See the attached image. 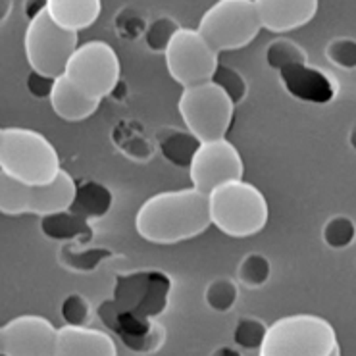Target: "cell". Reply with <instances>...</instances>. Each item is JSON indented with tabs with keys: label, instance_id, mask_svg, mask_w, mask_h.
Wrapping results in <instances>:
<instances>
[{
	"label": "cell",
	"instance_id": "obj_30",
	"mask_svg": "<svg viewBox=\"0 0 356 356\" xmlns=\"http://www.w3.org/2000/svg\"><path fill=\"white\" fill-rule=\"evenodd\" d=\"M325 58L341 70H356V39L335 37L325 47Z\"/></svg>",
	"mask_w": 356,
	"mask_h": 356
},
{
	"label": "cell",
	"instance_id": "obj_7",
	"mask_svg": "<svg viewBox=\"0 0 356 356\" xmlns=\"http://www.w3.org/2000/svg\"><path fill=\"white\" fill-rule=\"evenodd\" d=\"M77 44V31L60 27L56 22H52L47 10L29 19L24 37V49L25 58L37 74L50 79L64 75Z\"/></svg>",
	"mask_w": 356,
	"mask_h": 356
},
{
	"label": "cell",
	"instance_id": "obj_21",
	"mask_svg": "<svg viewBox=\"0 0 356 356\" xmlns=\"http://www.w3.org/2000/svg\"><path fill=\"white\" fill-rule=\"evenodd\" d=\"M112 200H114L112 191L108 189L104 183L83 181L75 189V199L70 210L85 220L104 218L108 210L112 208Z\"/></svg>",
	"mask_w": 356,
	"mask_h": 356
},
{
	"label": "cell",
	"instance_id": "obj_23",
	"mask_svg": "<svg viewBox=\"0 0 356 356\" xmlns=\"http://www.w3.org/2000/svg\"><path fill=\"white\" fill-rule=\"evenodd\" d=\"M31 185L0 170V212L6 216L29 214Z\"/></svg>",
	"mask_w": 356,
	"mask_h": 356
},
{
	"label": "cell",
	"instance_id": "obj_4",
	"mask_svg": "<svg viewBox=\"0 0 356 356\" xmlns=\"http://www.w3.org/2000/svg\"><path fill=\"white\" fill-rule=\"evenodd\" d=\"M0 170L33 187L54 179L62 166L58 150L42 133L0 127Z\"/></svg>",
	"mask_w": 356,
	"mask_h": 356
},
{
	"label": "cell",
	"instance_id": "obj_31",
	"mask_svg": "<svg viewBox=\"0 0 356 356\" xmlns=\"http://www.w3.org/2000/svg\"><path fill=\"white\" fill-rule=\"evenodd\" d=\"M181 25H177L172 17H158L152 24L145 29V39L149 44L150 50L154 52H164L168 47V42L172 41L174 33L179 29Z\"/></svg>",
	"mask_w": 356,
	"mask_h": 356
},
{
	"label": "cell",
	"instance_id": "obj_32",
	"mask_svg": "<svg viewBox=\"0 0 356 356\" xmlns=\"http://www.w3.org/2000/svg\"><path fill=\"white\" fill-rule=\"evenodd\" d=\"M62 318L64 322L72 325H87L91 320V302L89 298H85L81 293H72L64 298L62 302Z\"/></svg>",
	"mask_w": 356,
	"mask_h": 356
},
{
	"label": "cell",
	"instance_id": "obj_34",
	"mask_svg": "<svg viewBox=\"0 0 356 356\" xmlns=\"http://www.w3.org/2000/svg\"><path fill=\"white\" fill-rule=\"evenodd\" d=\"M52 83H54V79L37 74L33 70H31V74L27 77V89H29V92L33 95L35 99H49L50 91H52Z\"/></svg>",
	"mask_w": 356,
	"mask_h": 356
},
{
	"label": "cell",
	"instance_id": "obj_24",
	"mask_svg": "<svg viewBox=\"0 0 356 356\" xmlns=\"http://www.w3.org/2000/svg\"><path fill=\"white\" fill-rule=\"evenodd\" d=\"M308 54L307 50L302 49L298 42L293 39L282 37V39H275L268 47H266V64L280 72L285 66H293V64H307Z\"/></svg>",
	"mask_w": 356,
	"mask_h": 356
},
{
	"label": "cell",
	"instance_id": "obj_12",
	"mask_svg": "<svg viewBox=\"0 0 356 356\" xmlns=\"http://www.w3.org/2000/svg\"><path fill=\"white\" fill-rule=\"evenodd\" d=\"M58 327L44 316L25 314L0 325L2 355L52 356L56 355Z\"/></svg>",
	"mask_w": 356,
	"mask_h": 356
},
{
	"label": "cell",
	"instance_id": "obj_33",
	"mask_svg": "<svg viewBox=\"0 0 356 356\" xmlns=\"http://www.w3.org/2000/svg\"><path fill=\"white\" fill-rule=\"evenodd\" d=\"M104 257H110L108 250H99V249H83V250H62V262L67 268H74V270H92L104 260Z\"/></svg>",
	"mask_w": 356,
	"mask_h": 356
},
{
	"label": "cell",
	"instance_id": "obj_20",
	"mask_svg": "<svg viewBox=\"0 0 356 356\" xmlns=\"http://www.w3.org/2000/svg\"><path fill=\"white\" fill-rule=\"evenodd\" d=\"M41 232L50 239L75 241L81 245H85L92 237V227L89 220L74 214L72 210L41 216Z\"/></svg>",
	"mask_w": 356,
	"mask_h": 356
},
{
	"label": "cell",
	"instance_id": "obj_26",
	"mask_svg": "<svg viewBox=\"0 0 356 356\" xmlns=\"http://www.w3.org/2000/svg\"><path fill=\"white\" fill-rule=\"evenodd\" d=\"M270 275H272V264L260 252H250V254H247V257L241 260L239 268H237V280L243 285L250 287V289L262 287L264 283H268Z\"/></svg>",
	"mask_w": 356,
	"mask_h": 356
},
{
	"label": "cell",
	"instance_id": "obj_18",
	"mask_svg": "<svg viewBox=\"0 0 356 356\" xmlns=\"http://www.w3.org/2000/svg\"><path fill=\"white\" fill-rule=\"evenodd\" d=\"M49 100L54 114L66 122H83L97 112L100 104V100L91 99L79 89H75L74 85L67 81L66 75H60L54 79Z\"/></svg>",
	"mask_w": 356,
	"mask_h": 356
},
{
	"label": "cell",
	"instance_id": "obj_9",
	"mask_svg": "<svg viewBox=\"0 0 356 356\" xmlns=\"http://www.w3.org/2000/svg\"><path fill=\"white\" fill-rule=\"evenodd\" d=\"M164 58L172 79L181 89L210 81L220 64V54L193 27L175 31L164 50Z\"/></svg>",
	"mask_w": 356,
	"mask_h": 356
},
{
	"label": "cell",
	"instance_id": "obj_10",
	"mask_svg": "<svg viewBox=\"0 0 356 356\" xmlns=\"http://www.w3.org/2000/svg\"><path fill=\"white\" fill-rule=\"evenodd\" d=\"M172 295V277L160 270H137L118 273L114 283V305L120 310L158 318L164 314Z\"/></svg>",
	"mask_w": 356,
	"mask_h": 356
},
{
	"label": "cell",
	"instance_id": "obj_8",
	"mask_svg": "<svg viewBox=\"0 0 356 356\" xmlns=\"http://www.w3.org/2000/svg\"><path fill=\"white\" fill-rule=\"evenodd\" d=\"M64 75L75 89L102 102V99L116 91L122 75V64L116 50L108 42L87 41L77 44Z\"/></svg>",
	"mask_w": 356,
	"mask_h": 356
},
{
	"label": "cell",
	"instance_id": "obj_27",
	"mask_svg": "<svg viewBox=\"0 0 356 356\" xmlns=\"http://www.w3.org/2000/svg\"><path fill=\"white\" fill-rule=\"evenodd\" d=\"M322 237L330 249H347L356 239V224L348 216H333L323 225Z\"/></svg>",
	"mask_w": 356,
	"mask_h": 356
},
{
	"label": "cell",
	"instance_id": "obj_36",
	"mask_svg": "<svg viewBox=\"0 0 356 356\" xmlns=\"http://www.w3.org/2000/svg\"><path fill=\"white\" fill-rule=\"evenodd\" d=\"M10 10H12V0H0V22L8 16Z\"/></svg>",
	"mask_w": 356,
	"mask_h": 356
},
{
	"label": "cell",
	"instance_id": "obj_13",
	"mask_svg": "<svg viewBox=\"0 0 356 356\" xmlns=\"http://www.w3.org/2000/svg\"><path fill=\"white\" fill-rule=\"evenodd\" d=\"M97 310L100 320L116 333L125 347L135 353H152L164 343V332L154 318L120 310L112 298L104 300Z\"/></svg>",
	"mask_w": 356,
	"mask_h": 356
},
{
	"label": "cell",
	"instance_id": "obj_6",
	"mask_svg": "<svg viewBox=\"0 0 356 356\" xmlns=\"http://www.w3.org/2000/svg\"><path fill=\"white\" fill-rule=\"evenodd\" d=\"M177 110L185 127L202 143L227 135L235 116V102L220 85L210 79L185 87L177 100Z\"/></svg>",
	"mask_w": 356,
	"mask_h": 356
},
{
	"label": "cell",
	"instance_id": "obj_5",
	"mask_svg": "<svg viewBox=\"0 0 356 356\" xmlns=\"http://www.w3.org/2000/svg\"><path fill=\"white\" fill-rule=\"evenodd\" d=\"M197 31L222 54L249 47L262 31V24L254 0H216L200 17Z\"/></svg>",
	"mask_w": 356,
	"mask_h": 356
},
{
	"label": "cell",
	"instance_id": "obj_16",
	"mask_svg": "<svg viewBox=\"0 0 356 356\" xmlns=\"http://www.w3.org/2000/svg\"><path fill=\"white\" fill-rule=\"evenodd\" d=\"M116 353L114 337L102 330L72 323L58 327L56 356H114Z\"/></svg>",
	"mask_w": 356,
	"mask_h": 356
},
{
	"label": "cell",
	"instance_id": "obj_35",
	"mask_svg": "<svg viewBox=\"0 0 356 356\" xmlns=\"http://www.w3.org/2000/svg\"><path fill=\"white\" fill-rule=\"evenodd\" d=\"M44 10H47V0H25V16L29 19L39 16Z\"/></svg>",
	"mask_w": 356,
	"mask_h": 356
},
{
	"label": "cell",
	"instance_id": "obj_28",
	"mask_svg": "<svg viewBox=\"0 0 356 356\" xmlns=\"http://www.w3.org/2000/svg\"><path fill=\"white\" fill-rule=\"evenodd\" d=\"M266 332H268V323L262 322L260 318H254V316H245L235 325L233 341L243 350H257L258 353L262 347Z\"/></svg>",
	"mask_w": 356,
	"mask_h": 356
},
{
	"label": "cell",
	"instance_id": "obj_11",
	"mask_svg": "<svg viewBox=\"0 0 356 356\" xmlns=\"http://www.w3.org/2000/svg\"><path fill=\"white\" fill-rule=\"evenodd\" d=\"M187 170L193 187L208 195L222 183L243 179L245 162L237 147L222 137L200 143Z\"/></svg>",
	"mask_w": 356,
	"mask_h": 356
},
{
	"label": "cell",
	"instance_id": "obj_17",
	"mask_svg": "<svg viewBox=\"0 0 356 356\" xmlns=\"http://www.w3.org/2000/svg\"><path fill=\"white\" fill-rule=\"evenodd\" d=\"M77 183L66 170H60L58 175L49 183L33 185L31 187V202H29V214L47 216L54 212L70 210L75 199Z\"/></svg>",
	"mask_w": 356,
	"mask_h": 356
},
{
	"label": "cell",
	"instance_id": "obj_37",
	"mask_svg": "<svg viewBox=\"0 0 356 356\" xmlns=\"http://www.w3.org/2000/svg\"><path fill=\"white\" fill-rule=\"evenodd\" d=\"M0 355H2V337H0Z\"/></svg>",
	"mask_w": 356,
	"mask_h": 356
},
{
	"label": "cell",
	"instance_id": "obj_3",
	"mask_svg": "<svg viewBox=\"0 0 356 356\" xmlns=\"http://www.w3.org/2000/svg\"><path fill=\"white\" fill-rule=\"evenodd\" d=\"M260 356H339L337 332L325 318L291 314L268 325Z\"/></svg>",
	"mask_w": 356,
	"mask_h": 356
},
{
	"label": "cell",
	"instance_id": "obj_19",
	"mask_svg": "<svg viewBox=\"0 0 356 356\" xmlns=\"http://www.w3.org/2000/svg\"><path fill=\"white\" fill-rule=\"evenodd\" d=\"M102 0H47V12L60 27L83 31L100 16Z\"/></svg>",
	"mask_w": 356,
	"mask_h": 356
},
{
	"label": "cell",
	"instance_id": "obj_2",
	"mask_svg": "<svg viewBox=\"0 0 356 356\" xmlns=\"http://www.w3.org/2000/svg\"><path fill=\"white\" fill-rule=\"evenodd\" d=\"M208 212L212 225L224 235L245 239L264 229L270 208L257 185L233 179L208 193Z\"/></svg>",
	"mask_w": 356,
	"mask_h": 356
},
{
	"label": "cell",
	"instance_id": "obj_29",
	"mask_svg": "<svg viewBox=\"0 0 356 356\" xmlns=\"http://www.w3.org/2000/svg\"><path fill=\"white\" fill-rule=\"evenodd\" d=\"M212 81H216V83L220 85V87L229 95V99L235 102V106H237L239 102H243L245 97H247V92H249V85H247L245 75L241 74V72H237L235 67L218 64Z\"/></svg>",
	"mask_w": 356,
	"mask_h": 356
},
{
	"label": "cell",
	"instance_id": "obj_1",
	"mask_svg": "<svg viewBox=\"0 0 356 356\" xmlns=\"http://www.w3.org/2000/svg\"><path fill=\"white\" fill-rule=\"evenodd\" d=\"M210 225L208 195L193 185L152 195L135 216L137 233L154 245H175L195 239Z\"/></svg>",
	"mask_w": 356,
	"mask_h": 356
},
{
	"label": "cell",
	"instance_id": "obj_14",
	"mask_svg": "<svg viewBox=\"0 0 356 356\" xmlns=\"http://www.w3.org/2000/svg\"><path fill=\"white\" fill-rule=\"evenodd\" d=\"M280 81L293 99L310 104H327L337 97V81L310 64H293L280 70Z\"/></svg>",
	"mask_w": 356,
	"mask_h": 356
},
{
	"label": "cell",
	"instance_id": "obj_25",
	"mask_svg": "<svg viewBox=\"0 0 356 356\" xmlns=\"http://www.w3.org/2000/svg\"><path fill=\"white\" fill-rule=\"evenodd\" d=\"M239 298L237 283L229 277H216L208 283L204 289V302L212 308L214 312H229Z\"/></svg>",
	"mask_w": 356,
	"mask_h": 356
},
{
	"label": "cell",
	"instance_id": "obj_22",
	"mask_svg": "<svg viewBox=\"0 0 356 356\" xmlns=\"http://www.w3.org/2000/svg\"><path fill=\"white\" fill-rule=\"evenodd\" d=\"M160 143V152L162 156L168 158L175 166L189 168L191 158L195 150L199 149L200 141L187 129V131H177V129H164L158 137Z\"/></svg>",
	"mask_w": 356,
	"mask_h": 356
},
{
	"label": "cell",
	"instance_id": "obj_15",
	"mask_svg": "<svg viewBox=\"0 0 356 356\" xmlns=\"http://www.w3.org/2000/svg\"><path fill=\"white\" fill-rule=\"evenodd\" d=\"M262 29L272 33H287L312 22L320 8V0H254Z\"/></svg>",
	"mask_w": 356,
	"mask_h": 356
}]
</instances>
